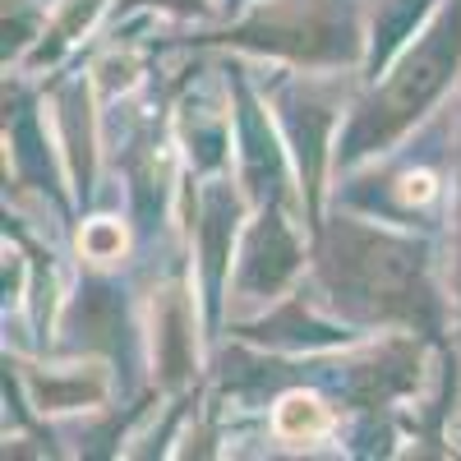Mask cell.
I'll return each mask as SVG.
<instances>
[{
	"instance_id": "1",
	"label": "cell",
	"mask_w": 461,
	"mask_h": 461,
	"mask_svg": "<svg viewBox=\"0 0 461 461\" xmlns=\"http://www.w3.org/2000/svg\"><path fill=\"white\" fill-rule=\"evenodd\" d=\"M277 429L286 434V438H319L323 429H328V411L314 402V397H286L282 406H277Z\"/></svg>"
},
{
	"instance_id": "2",
	"label": "cell",
	"mask_w": 461,
	"mask_h": 461,
	"mask_svg": "<svg viewBox=\"0 0 461 461\" xmlns=\"http://www.w3.org/2000/svg\"><path fill=\"white\" fill-rule=\"evenodd\" d=\"M406 199L425 203V199H429V176H411V180H406Z\"/></svg>"
}]
</instances>
